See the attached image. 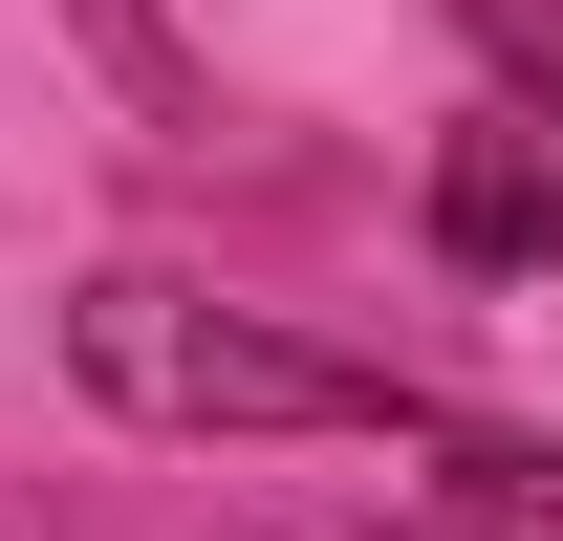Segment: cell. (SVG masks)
<instances>
[{
	"mask_svg": "<svg viewBox=\"0 0 563 541\" xmlns=\"http://www.w3.org/2000/svg\"><path fill=\"white\" fill-rule=\"evenodd\" d=\"M433 455L477 476V520H563V455H542V433H455V411H433Z\"/></svg>",
	"mask_w": 563,
	"mask_h": 541,
	"instance_id": "obj_3",
	"label": "cell"
},
{
	"mask_svg": "<svg viewBox=\"0 0 563 541\" xmlns=\"http://www.w3.org/2000/svg\"><path fill=\"white\" fill-rule=\"evenodd\" d=\"M66 390L131 411V433H433L390 368L261 325V303H217V281H174V261H109L66 303Z\"/></svg>",
	"mask_w": 563,
	"mask_h": 541,
	"instance_id": "obj_1",
	"label": "cell"
},
{
	"mask_svg": "<svg viewBox=\"0 0 563 541\" xmlns=\"http://www.w3.org/2000/svg\"><path fill=\"white\" fill-rule=\"evenodd\" d=\"M477 44H498V66H520V87L563 109V0H477Z\"/></svg>",
	"mask_w": 563,
	"mask_h": 541,
	"instance_id": "obj_4",
	"label": "cell"
},
{
	"mask_svg": "<svg viewBox=\"0 0 563 541\" xmlns=\"http://www.w3.org/2000/svg\"><path fill=\"white\" fill-rule=\"evenodd\" d=\"M433 261L455 281H563V131H455L433 152Z\"/></svg>",
	"mask_w": 563,
	"mask_h": 541,
	"instance_id": "obj_2",
	"label": "cell"
}]
</instances>
